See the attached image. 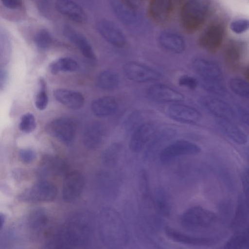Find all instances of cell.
Returning <instances> with one entry per match:
<instances>
[{"instance_id":"28","label":"cell","mask_w":249,"mask_h":249,"mask_svg":"<svg viewBox=\"0 0 249 249\" xmlns=\"http://www.w3.org/2000/svg\"><path fill=\"white\" fill-rule=\"evenodd\" d=\"M104 131L103 125L100 123L90 124L84 132L83 142L84 146L89 150L96 148L102 141Z\"/></svg>"},{"instance_id":"6","label":"cell","mask_w":249,"mask_h":249,"mask_svg":"<svg viewBox=\"0 0 249 249\" xmlns=\"http://www.w3.org/2000/svg\"><path fill=\"white\" fill-rule=\"evenodd\" d=\"M76 124L72 119L60 117L49 122L45 126L47 133L65 143H71L76 132Z\"/></svg>"},{"instance_id":"4","label":"cell","mask_w":249,"mask_h":249,"mask_svg":"<svg viewBox=\"0 0 249 249\" xmlns=\"http://www.w3.org/2000/svg\"><path fill=\"white\" fill-rule=\"evenodd\" d=\"M57 194V188L53 183L41 180L21 192L18 199L24 203L47 202L54 199Z\"/></svg>"},{"instance_id":"49","label":"cell","mask_w":249,"mask_h":249,"mask_svg":"<svg viewBox=\"0 0 249 249\" xmlns=\"http://www.w3.org/2000/svg\"><path fill=\"white\" fill-rule=\"evenodd\" d=\"M239 118L243 123L247 125H249V112L246 108L240 107L238 109Z\"/></svg>"},{"instance_id":"1","label":"cell","mask_w":249,"mask_h":249,"mask_svg":"<svg viewBox=\"0 0 249 249\" xmlns=\"http://www.w3.org/2000/svg\"><path fill=\"white\" fill-rule=\"evenodd\" d=\"M93 222L92 216L88 212L75 213L48 238L46 243L47 248L73 249L86 245L92 237Z\"/></svg>"},{"instance_id":"48","label":"cell","mask_w":249,"mask_h":249,"mask_svg":"<svg viewBox=\"0 0 249 249\" xmlns=\"http://www.w3.org/2000/svg\"><path fill=\"white\" fill-rule=\"evenodd\" d=\"M3 4L7 8L14 9L18 8L21 4L20 0H0Z\"/></svg>"},{"instance_id":"17","label":"cell","mask_w":249,"mask_h":249,"mask_svg":"<svg viewBox=\"0 0 249 249\" xmlns=\"http://www.w3.org/2000/svg\"><path fill=\"white\" fill-rule=\"evenodd\" d=\"M63 32L64 36L85 57L90 60L96 59L94 52L90 43L82 34L68 25L63 28Z\"/></svg>"},{"instance_id":"19","label":"cell","mask_w":249,"mask_h":249,"mask_svg":"<svg viewBox=\"0 0 249 249\" xmlns=\"http://www.w3.org/2000/svg\"><path fill=\"white\" fill-rule=\"evenodd\" d=\"M164 231L166 236L169 239L182 244L195 246H209L215 243L212 238L189 235L169 226L165 227Z\"/></svg>"},{"instance_id":"34","label":"cell","mask_w":249,"mask_h":249,"mask_svg":"<svg viewBox=\"0 0 249 249\" xmlns=\"http://www.w3.org/2000/svg\"><path fill=\"white\" fill-rule=\"evenodd\" d=\"M48 222V216L42 210H35L31 212L29 216V225L31 229L35 231H42L47 225Z\"/></svg>"},{"instance_id":"25","label":"cell","mask_w":249,"mask_h":249,"mask_svg":"<svg viewBox=\"0 0 249 249\" xmlns=\"http://www.w3.org/2000/svg\"><path fill=\"white\" fill-rule=\"evenodd\" d=\"M248 198L243 195L239 197L234 216L231 224L232 229L235 232L248 228L249 207Z\"/></svg>"},{"instance_id":"37","label":"cell","mask_w":249,"mask_h":249,"mask_svg":"<svg viewBox=\"0 0 249 249\" xmlns=\"http://www.w3.org/2000/svg\"><path fill=\"white\" fill-rule=\"evenodd\" d=\"M201 85L206 91L217 95L223 96L227 89L223 81L201 80Z\"/></svg>"},{"instance_id":"51","label":"cell","mask_w":249,"mask_h":249,"mask_svg":"<svg viewBox=\"0 0 249 249\" xmlns=\"http://www.w3.org/2000/svg\"><path fill=\"white\" fill-rule=\"evenodd\" d=\"M132 7L137 9L143 0H125Z\"/></svg>"},{"instance_id":"27","label":"cell","mask_w":249,"mask_h":249,"mask_svg":"<svg viewBox=\"0 0 249 249\" xmlns=\"http://www.w3.org/2000/svg\"><path fill=\"white\" fill-rule=\"evenodd\" d=\"M118 103L112 96H104L94 100L91 105L92 113L99 117H105L113 114L117 110Z\"/></svg>"},{"instance_id":"50","label":"cell","mask_w":249,"mask_h":249,"mask_svg":"<svg viewBox=\"0 0 249 249\" xmlns=\"http://www.w3.org/2000/svg\"><path fill=\"white\" fill-rule=\"evenodd\" d=\"M7 73L5 71L0 68V91H1L7 82Z\"/></svg>"},{"instance_id":"7","label":"cell","mask_w":249,"mask_h":249,"mask_svg":"<svg viewBox=\"0 0 249 249\" xmlns=\"http://www.w3.org/2000/svg\"><path fill=\"white\" fill-rule=\"evenodd\" d=\"M123 71L128 79L138 83L155 81L160 79L162 76L158 71L153 68L134 61L125 64Z\"/></svg>"},{"instance_id":"9","label":"cell","mask_w":249,"mask_h":249,"mask_svg":"<svg viewBox=\"0 0 249 249\" xmlns=\"http://www.w3.org/2000/svg\"><path fill=\"white\" fill-rule=\"evenodd\" d=\"M85 184L83 174L78 171L67 173L62 187V198L66 202L76 200L82 193Z\"/></svg>"},{"instance_id":"11","label":"cell","mask_w":249,"mask_h":249,"mask_svg":"<svg viewBox=\"0 0 249 249\" xmlns=\"http://www.w3.org/2000/svg\"><path fill=\"white\" fill-rule=\"evenodd\" d=\"M147 95L151 100L162 103H178L184 100L183 94L164 84H156L147 89Z\"/></svg>"},{"instance_id":"46","label":"cell","mask_w":249,"mask_h":249,"mask_svg":"<svg viewBox=\"0 0 249 249\" xmlns=\"http://www.w3.org/2000/svg\"><path fill=\"white\" fill-rule=\"evenodd\" d=\"M20 160L24 163L29 164L32 162L36 158V152L30 148L20 149L18 152Z\"/></svg>"},{"instance_id":"2","label":"cell","mask_w":249,"mask_h":249,"mask_svg":"<svg viewBox=\"0 0 249 249\" xmlns=\"http://www.w3.org/2000/svg\"><path fill=\"white\" fill-rule=\"evenodd\" d=\"M98 232L100 239L107 247L119 249L128 241V233L120 214L110 207L104 208L99 215Z\"/></svg>"},{"instance_id":"14","label":"cell","mask_w":249,"mask_h":249,"mask_svg":"<svg viewBox=\"0 0 249 249\" xmlns=\"http://www.w3.org/2000/svg\"><path fill=\"white\" fill-rule=\"evenodd\" d=\"M96 28L102 37L112 45L122 48L125 45L126 40L124 34L112 21L100 20L97 22Z\"/></svg>"},{"instance_id":"47","label":"cell","mask_w":249,"mask_h":249,"mask_svg":"<svg viewBox=\"0 0 249 249\" xmlns=\"http://www.w3.org/2000/svg\"><path fill=\"white\" fill-rule=\"evenodd\" d=\"M241 180L243 185L244 195L246 198H248L249 196V172L248 169H245L242 174Z\"/></svg>"},{"instance_id":"21","label":"cell","mask_w":249,"mask_h":249,"mask_svg":"<svg viewBox=\"0 0 249 249\" xmlns=\"http://www.w3.org/2000/svg\"><path fill=\"white\" fill-rule=\"evenodd\" d=\"M39 170L44 175L61 176L66 175L69 166L63 158L55 156H46L41 160Z\"/></svg>"},{"instance_id":"41","label":"cell","mask_w":249,"mask_h":249,"mask_svg":"<svg viewBox=\"0 0 249 249\" xmlns=\"http://www.w3.org/2000/svg\"><path fill=\"white\" fill-rule=\"evenodd\" d=\"M99 183L103 190L111 193L116 189V182L113 177L108 173L103 172L99 175Z\"/></svg>"},{"instance_id":"36","label":"cell","mask_w":249,"mask_h":249,"mask_svg":"<svg viewBox=\"0 0 249 249\" xmlns=\"http://www.w3.org/2000/svg\"><path fill=\"white\" fill-rule=\"evenodd\" d=\"M231 90L236 95L248 99L249 97V86L248 82L239 77L231 78L229 82Z\"/></svg>"},{"instance_id":"13","label":"cell","mask_w":249,"mask_h":249,"mask_svg":"<svg viewBox=\"0 0 249 249\" xmlns=\"http://www.w3.org/2000/svg\"><path fill=\"white\" fill-rule=\"evenodd\" d=\"M156 125L151 123H142L138 126L131 136L129 146L134 152L142 150L157 132Z\"/></svg>"},{"instance_id":"40","label":"cell","mask_w":249,"mask_h":249,"mask_svg":"<svg viewBox=\"0 0 249 249\" xmlns=\"http://www.w3.org/2000/svg\"><path fill=\"white\" fill-rule=\"evenodd\" d=\"M36 127V122L34 116L30 113L24 114L19 124V129L25 133L33 131Z\"/></svg>"},{"instance_id":"31","label":"cell","mask_w":249,"mask_h":249,"mask_svg":"<svg viewBox=\"0 0 249 249\" xmlns=\"http://www.w3.org/2000/svg\"><path fill=\"white\" fill-rule=\"evenodd\" d=\"M249 236L248 228L236 233L225 243V249H248Z\"/></svg>"},{"instance_id":"45","label":"cell","mask_w":249,"mask_h":249,"mask_svg":"<svg viewBox=\"0 0 249 249\" xmlns=\"http://www.w3.org/2000/svg\"><path fill=\"white\" fill-rule=\"evenodd\" d=\"M178 83L180 86L191 90L195 89L198 85V80L194 77L188 75L180 76L178 79Z\"/></svg>"},{"instance_id":"33","label":"cell","mask_w":249,"mask_h":249,"mask_svg":"<svg viewBox=\"0 0 249 249\" xmlns=\"http://www.w3.org/2000/svg\"><path fill=\"white\" fill-rule=\"evenodd\" d=\"M121 151V144L118 143H112L107 147L102 154L103 163L109 166H115L120 159Z\"/></svg>"},{"instance_id":"26","label":"cell","mask_w":249,"mask_h":249,"mask_svg":"<svg viewBox=\"0 0 249 249\" xmlns=\"http://www.w3.org/2000/svg\"><path fill=\"white\" fill-rule=\"evenodd\" d=\"M216 124L220 130L229 138L238 144H245L248 142L246 133L231 120L218 119Z\"/></svg>"},{"instance_id":"52","label":"cell","mask_w":249,"mask_h":249,"mask_svg":"<svg viewBox=\"0 0 249 249\" xmlns=\"http://www.w3.org/2000/svg\"><path fill=\"white\" fill-rule=\"evenodd\" d=\"M5 217L3 213H0V230L2 228L5 222Z\"/></svg>"},{"instance_id":"12","label":"cell","mask_w":249,"mask_h":249,"mask_svg":"<svg viewBox=\"0 0 249 249\" xmlns=\"http://www.w3.org/2000/svg\"><path fill=\"white\" fill-rule=\"evenodd\" d=\"M167 114L173 120L188 124H195L201 119V114L196 109L180 103L171 105L167 109Z\"/></svg>"},{"instance_id":"3","label":"cell","mask_w":249,"mask_h":249,"mask_svg":"<svg viewBox=\"0 0 249 249\" xmlns=\"http://www.w3.org/2000/svg\"><path fill=\"white\" fill-rule=\"evenodd\" d=\"M179 3L181 24L189 32H196L201 28L211 10L209 0H184Z\"/></svg>"},{"instance_id":"23","label":"cell","mask_w":249,"mask_h":249,"mask_svg":"<svg viewBox=\"0 0 249 249\" xmlns=\"http://www.w3.org/2000/svg\"><path fill=\"white\" fill-rule=\"evenodd\" d=\"M158 41L160 46L172 53L179 54L185 50L186 44L179 35L171 32H163L159 36Z\"/></svg>"},{"instance_id":"18","label":"cell","mask_w":249,"mask_h":249,"mask_svg":"<svg viewBox=\"0 0 249 249\" xmlns=\"http://www.w3.org/2000/svg\"><path fill=\"white\" fill-rule=\"evenodd\" d=\"M174 9V0H150L148 13L158 23H164L170 18Z\"/></svg>"},{"instance_id":"38","label":"cell","mask_w":249,"mask_h":249,"mask_svg":"<svg viewBox=\"0 0 249 249\" xmlns=\"http://www.w3.org/2000/svg\"><path fill=\"white\" fill-rule=\"evenodd\" d=\"M34 42L36 45L41 50H46L51 45L52 36L50 33L45 29L39 30L35 35Z\"/></svg>"},{"instance_id":"32","label":"cell","mask_w":249,"mask_h":249,"mask_svg":"<svg viewBox=\"0 0 249 249\" xmlns=\"http://www.w3.org/2000/svg\"><path fill=\"white\" fill-rule=\"evenodd\" d=\"M153 200L157 213L164 216H168L170 214V205L165 191L161 188L156 190Z\"/></svg>"},{"instance_id":"8","label":"cell","mask_w":249,"mask_h":249,"mask_svg":"<svg viewBox=\"0 0 249 249\" xmlns=\"http://www.w3.org/2000/svg\"><path fill=\"white\" fill-rule=\"evenodd\" d=\"M200 151V147L192 142L184 140H178L162 149L160 154V160L162 163H167L177 157L196 155Z\"/></svg>"},{"instance_id":"39","label":"cell","mask_w":249,"mask_h":249,"mask_svg":"<svg viewBox=\"0 0 249 249\" xmlns=\"http://www.w3.org/2000/svg\"><path fill=\"white\" fill-rule=\"evenodd\" d=\"M40 89L36 95L35 105L36 108L40 110L45 109L48 103V96L47 93L46 84L42 78L39 80Z\"/></svg>"},{"instance_id":"10","label":"cell","mask_w":249,"mask_h":249,"mask_svg":"<svg viewBox=\"0 0 249 249\" xmlns=\"http://www.w3.org/2000/svg\"><path fill=\"white\" fill-rule=\"evenodd\" d=\"M225 34L224 25L219 22L210 25L198 39L199 45L210 52H215L221 47Z\"/></svg>"},{"instance_id":"5","label":"cell","mask_w":249,"mask_h":249,"mask_svg":"<svg viewBox=\"0 0 249 249\" xmlns=\"http://www.w3.org/2000/svg\"><path fill=\"white\" fill-rule=\"evenodd\" d=\"M217 220V216L211 211L201 206H194L186 210L181 216L182 225L189 229L209 228Z\"/></svg>"},{"instance_id":"24","label":"cell","mask_w":249,"mask_h":249,"mask_svg":"<svg viewBox=\"0 0 249 249\" xmlns=\"http://www.w3.org/2000/svg\"><path fill=\"white\" fill-rule=\"evenodd\" d=\"M53 96L58 102L73 109H79L84 103L83 94L75 90L58 89L54 90Z\"/></svg>"},{"instance_id":"35","label":"cell","mask_w":249,"mask_h":249,"mask_svg":"<svg viewBox=\"0 0 249 249\" xmlns=\"http://www.w3.org/2000/svg\"><path fill=\"white\" fill-rule=\"evenodd\" d=\"M241 55L240 46L235 41H230L224 50V57L226 61L231 66H234L238 64Z\"/></svg>"},{"instance_id":"22","label":"cell","mask_w":249,"mask_h":249,"mask_svg":"<svg viewBox=\"0 0 249 249\" xmlns=\"http://www.w3.org/2000/svg\"><path fill=\"white\" fill-rule=\"evenodd\" d=\"M110 5L116 18L125 25L134 24L137 20L136 9L125 0H110Z\"/></svg>"},{"instance_id":"42","label":"cell","mask_w":249,"mask_h":249,"mask_svg":"<svg viewBox=\"0 0 249 249\" xmlns=\"http://www.w3.org/2000/svg\"><path fill=\"white\" fill-rule=\"evenodd\" d=\"M142 121L141 114L138 111H135L129 115L127 118L124 123V126L127 131H133L139 126Z\"/></svg>"},{"instance_id":"15","label":"cell","mask_w":249,"mask_h":249,"mask_svg":"<svg viewBox=\"0 0 249 249\" xmlns=\"http://www.w3.org/2000/svg\"><path fill=\"white\" fill-rule=\"evenodd\" d=\"M200 103L210 114L218 119L232 120L235 112L231 107L224 101L212 96H203L200 99Z\"/></svg>"},{"instance_id":"29","label":"cell","mask_w":249,"mask_h":249,"mask_svg":"<svg viewBox=\"0 0 249 249\" xmlns=\"http://www.w3.org/2000/svg\"><path fill=\"white\" fill-rule=\"evenodd\" d=\"M120 83L118 73L111 70L100 72L97 78V84L100 88L106 90H111L117 88Z\"/></svg>"},{"instance_id":"43","label":"cell","mask_w":249,"mask_h":249,"mask_svg":"<svg viewBox=\"0 0 249 249\" xmlns=\"http://www.w3.org/2000/svg\"><path fill=\"white\" fill-rule=\"evenodd\" d=\"M10 48L6 41H0V67L6 66L10 58Z\"/></svg>"},{"instance_id":"16","label":"cell","mask_w":249,"mask_h":249,"mask_svg":"<svg viewBox=\"0 0 249 249\" xmlns=\"http://www.w3.org/2000/svg\"><path fill=\"white\" fill-rule=\"evenodd\" d=\"M192 65L200 80L223 81L222 71L215 62L199 57L193 60Z\"/></svg>"},{"instance_id":"20","label":"cell","mask_w":249,"mask_h":249,"mask_svg":"<svg viewBox=\"0 0 249 249\" xmlns=\"http://www.w3.org/2000/svg\"><path fill=\"white\" fill-rule=\"evenodd\" d=\"M55 5L60 14L74 22L81 23L87 20L84 9L72 0H57Z\"/></svg>"},{"instance_id":"30","label":"cell","mask_w":249,"mask_h":249,"mask_svg":"<svg viewBox=\"0 0 249 249\" xmlns=\"http://www.w3.org/2000/svg\"><path fill=\"white\" fill-rule=\"evenodd\" d=\"M78 67L75 60L67 57L60 58L52 62L49 66L50 71L53 74H57L60 72L74 71Z\"/></svg>"},{"instance_id":"44","label":"cell","mask_w":249,"mask_h":249,"mask_svg":"<svg viewBox=\"0 0 249 249\" xmlns=\"http://www.w3.org/2000/svg\"><path fill=\"white\" fill-rule=\"evenodd\" d=\"M248 19L241 18L232 21L230 25L231 29L234 33L240 34L246 32L249 28Z\"/></svg>"}]
</instances>
